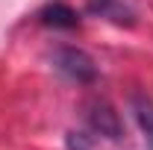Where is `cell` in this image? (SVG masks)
Masks as SVG:
<instances>
[{
  "label": "cell",
  "instance_id": "obj_3",
  "mask_svg": "<svg viewBox=\"0 0 153 150\" xmlns=\"http://www.w3.org/2000/svg\"><path fill=\"white\" fill-rule=\"evenodd\" d=\"M85 118H88V127L94 132L112 138V141L121 138V121H118V112H115L109 103H91L88 112H85Z\"/></svg>",
  "mask_w": 153,
  "mask_h": 150
},
{
  "label": "cell",
  "instance_id": "obj_6",
  "mask_svg": "<svg viewBox=\"0 0 153 150\" xmlns=\"http://www.w3.org/2000/svg\"><path fill=\"white\" fill-rule=\"evenodd\" d=\"M68 150H91V141L85 132H68Z\"/></svg>",
  "mask_w": 153,
  "mask_h": 150
},
{
  "label": "cell",
  "instance_id": "obj_2",
  "mask_svg": "<svg viewBox=\"0 0 153 150\" xmlns=\"http://www.w3.org/2000/svg\"><path fill=\"white\" fill-rule=\"evenodd\" d=\"M88 12L97 18L112 21L118 27H133L135 24V12L127 0H88Z\"/></svg>",
  "mask_w": 153,
  "mask_h": 150
},
{
  "label": "cell",
  "instance_id": "obj_4",
  "mask_svg": "<svg viewBox=\"0 0 153 150\" xmlns=\"http://www.w3.org/2000/svg\"><path fill=\"white\" fill-rule=\"evenodd\" d=\"M38 21L44 27H53V30H74L76 24H79V15H76L68 3H59L56 0V3H47L38 12Z\"/></svg>",
  "mask_w": 153,
  "mask_h": 150
},
{
  "label": "cell",
  "instance_id": "obj_1",
  "mask_svg": "<svg viewBox=\"0 0 153 150\" xmlns=\"http://www.w3.org/2000/svg\"><path fill=\"white\" fill-rule=\"evenodd\" d=\"M53 68L62 76H68L71 82H79V85H88V82L97 79L94 59L85 50H79V47H59L53 53Z\"/></svg>",
  "mask_w": 153,
  "mask_h": 150
},
{
  "label": "cell",
  "instance_id": "obj_5",
  "mask_svg": "<svg viewBox=\"0 0 153 150\" xmlns=\"http://www.w3.org/2000/svg\"><path fill=\"white\" fill-rule=\"evenodd\" d=\"M133 109H135V121H138V127H141V132L153 150V103L144 97H133Z\"/></svg>",
  "mask_w": 153,
  "mask_h": 150
}]
</instances>
